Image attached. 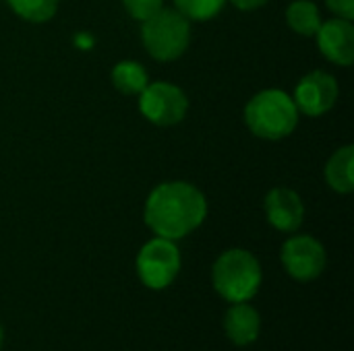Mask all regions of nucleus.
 Wrapping results in <instances>:
<instances>
[{
	"instance_id": "obj_10",
	"label": "nucleus",
	"mask_w": 354,
	"mask_h": 351,
	"mask_svg": "<svg viewBox=\"0 0 354 351\" xmlns=\"http://www.w3.org/2000/svg\"><path fill=\"white\" fill-rule=\"evenodd\" d=\"M263 209H266V217L268 223L272 228H276L278 232H297L303 225L305 219V205L299 197V192L278 186L272 188L266 194L263 201Z\"/></svg>"
},
{
	"instance_id": "obj_17",
	"label": "nucleus",
	"mask_w": 354,
	"mask_h": 351,
	"mask_svg": "<svg viewBox=\"0 0 354 351\" xmlns=\"http://www.w3.org/2000/svg\"><path fill=\"white\" fill-rule=\"evenodd\" d=\"M122 6L135 21L143 23L160 8H164V0H122Z\"/></svg>"
},
{
	"instance_id": "obj_6",
	"label": "nucleus",
	"mask_w": 354,
	"mask_h": 351,
	"mask_svg": "<svg viewBox=\"0 0 354 351\" xmlns=\"http://www.w3.org/2000/svg\"><path fill=\"white\" fill-rule=\"evenodd\" d=\"M139 110L143 118L156 126H174L185 120L189 112L187 93L168 81L147 83L139 93Z\"/></svg>"
},
{
	"instance_id": "obj_13",
	"label": "nucleus",
	"mask_w": 354,
	"mask_h": 351,
	"mask_svg": "<svg viewBox=\"0 0 354 351\" xmlns=\"http://www.w3.org/2000/svg\"><path fill=\"white\" fill-rule=\"evenodd\" d=\"M110 77H112L114 89L120 91L122 95H139L149 83V74H147L145 66L135 60L116 62Z\"/></svg>"
},
{
	"instance_id": "obj_16",
	"label": "nucleus",
	"mask_w": 354,
	"mask_h": 351,
	"mask_svg": "<svg viewBox=\"0 0 354 351\" xmlns=\"http://www.w3.org/2000/svg\"><path fill=\"white\" fill-rule=\"evenodd\" d=\"M226 0H174V8L189 21H212L222 12Z\"/></svg>"
},
{
	"instance_id": "obj_1",
	"label": "nucleus",
	"mask_w": 354,
	"mask_h": 351,
	"mask_svg": "<svg viewBox=\"0 0 354 351\" xmlns=\"http://www.w3.org/2000/svg\"><path fill=\"white\" fill-rule=\"evenodd\" d=\"M207 217V199L191 182L172 180L158 184L143 209L147 228L168 240H180L193 234Z\"/></svg>"
},
{
	"instance_id": "obj_5",
	"label": "nucleus",
	"mask_w": 354,
	"mask_h": 351,
	"mask_svg": "<svg viewBox=\"0 0 354 351\" xmlns=\"http://www.w3.org/2000/svg\"><path fill=\"white\" fill-rule=\"evenodd\" d=\"M180 271V250L174 240L153 238L137 254V275L149 290L168 288Z\"/></svg>"
},
{
	"instance_id": "obj_2",
	"label": "nucleus",
	"mask_w": 354,
	"mask_h": 351,
	"mask_svg": "<svg viewBox=\"0 0 354 351\" xmlns=\"http://www.w3.org/2000/svg\"><path fill=\"white\" fill-rule=\"evenodd\" d=\"M247 128L263 141H280L295 132L299 110L295 99L282 89H263L245 106Z\"/></svg>"
},
{
	"instance_id": "obj_15",
	"label": "nucleus",
	"mask_w": 354,
	"mask_h": 351,
	"mask_svg": "<svg viewBox=\"0 0 354 351\" xmlns=\"http://www.w3.org/2000/svg\"><path fill=\"white\" fill-rule=\"evenodd\" d=\"M10 10L27 23H48L56 10L60 0H6Z\"/></svg>"
},
{
	"instance_id": "obj_9",
	"label": "nucleus",
	"mask_w": 354,
	"mask_h": 351,
	"mask_svg": "<svg viewBox=\"0 0 354 351\" xmlns=\"http://www.w3.org/2000/svg\"><path fill=\"white\" fill-rule=\"evenodd\" d=\"M315 41L319 52L338 66H351L354 62V25L348 19H328L322 21L315 31Z\"/></svg>"
},
{
	"instance_id": "obj_11",
	"label": "nucleus",
	"mask_w": 354,
	"mask_h": 351,
	"mask_svg": "<svg viewBox=\"0 0 354 351\" xmlns=\"http://www.w3.org/2000/svg\"><path fill=\"white\" fill-rule=\"evenodd\" d=\"M224 329L228 339L234 345H251L253 341H257L259 337V329H261V319L257 314V310L253 306H249L247 302H236L224 319Z\"/></svg>"
},
{
	"instance_id": "obj_19",
	"label": "nucleus",
	"mask_w": 354,
	"mask_h": 351,
	"mask_svg": "<svg viewBox=\"0 0 354 351\" xmlns=\"http://www.w3.org/2000/svg\"><path fill=\"white\" fill-rule=\"evenodd\" d=\"M239 10H255L261 8L263 4H268L270 0H230Z\"/></svg>"
},
{
	"instance_id": "obj_20",
	"label": "nucleus",
	"mask_w": 354,
	"mask_h": 351,
	"mask_svg": "<svg viewBox=\"0 0 354 351\" xmlns=\"http://www.w3.org/2000/svg\"><path fill=\"white\" fill-rule=\"evenodd\" d=\"M2 337H4V335H2V327H0V348H2Z\"/></svg>"
},
{
	"instance_id": "obj_12",
	"label": "nucleus",
	"mask_w": 354,
	"mask_h": 351,
	"mask_svg": "<svg viewBox=\"0 0 354 351\" xmlns=\"http://www.w3.org/2000/svg\"><path fill=\"white\" fill-rule=\"evenodd\" d=\"M354 147L344 145L326 163V182L338 194H348L354 190Z\"/></svg>"
},
{
	"instance_id": "obj_4",
	"label": "nucleus",
	"mask_w": 354,
	"mask_h": 351,
	"mask_svg": "<svg viewBox=\"0 0 354 351\" xmlns=\"http://www.w3.org/2000/svg\"><path fill=\"white\" fill-rule=\"evenodd\" d=\"M141 41L153 60L172 62L180 58L191 43V21L176 8H160L141 23Z\"/></svg>"
},
{
	"instance_id": "obj_8",
	"label": "nucleus",
	"mask_w": 354,
	"mask_h": 351,
	"mask_svg": "<svg viewBox=\"0 0 354 351\" xmlns=\"http://www.w3.org/2000/svg\"><path fill=\"white\" fill-rule=\"evenodd\" d=\"M338 95H340L338 81L330 72L311 70L299 81L292 99L299 114H305L309 118H319L336 106Z\"/></svg>"
},
{
	"instance_id": "obj_3",
	"label": "nucleus",
	"mask_w": 354,
	"mask_h": 351,
	"mask_svg": "<svg viewBox=\"0 0 354 351\" xmlns=\"http://www.w3.org/2000/svg\"><path fill=\"white\" fill-rule=\"evenodd\" d=\"M261 279L263 273L259 261L255 254L243 248H230L222 252L212 269L216 292L232 304L251 300L257 294Z\"/></svg>"
},
{
	"instance_id": "obj_18",
	"label": "nucleus",
	"mask_w": 354,
	"mask_h": 351,
	"mask_svg": "<svg viewBox=\"0 0 354 351\" xmlns=\"http://www.w3.org/2000/svg\"><path fill=\"white\" fill-rule=\"evenodd\" d=\"M328 8L340 19H354V0H326Z\"/></svg>"
},
{
	"instance_id": "obj_14",
	"label": "nucleus",
	"mask_w": 354,
	"mask_h": 351,
	"mask_svg": "<svg viewBox=\"0 0 354 351\" xmlns=\"http://www.w3.org/2000/svg\"><path fill=\"white\" fill-rule=\"evenodd\" d=\"M286 23L295 33L305 35V37H313L322 25L317 4L311 0H295L286 8Z\"/></svg>"
},
{
	"instance_id": "obj_7",
	"label": "nucleus",
	"mask_w": 354,
	"mask_h": 351,
	"mask_svg": "<svg viewBox=\"0 0 354 351\" xmlns=\"http://www.w3.org/2000/svg\"><path fill=\"white\" fill-rule=\"evenodd\" d=\"M282 265L286 273L297 281L317 279L328 263L326 248L313 236H292L282 246Z\"/></svg>"
}]
</instances>
